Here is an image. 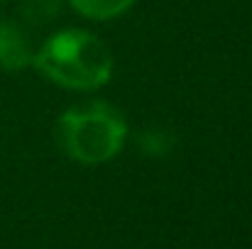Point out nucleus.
Instances as JSON below:
<instances>
[{"mask_svg":"<svg viewBox=\"0 0 252 249\" xmlns=\"http://www.w3.org/2000/svg\"><path fill=\"white\" fill-rule=\"evenodd\" d=\"M39 74L71 90H95L110 81L113 54L86 29H62L52 34L37 52L34 61Z\"/></svg>","mask_w":252,"mask_h":249,"instance_id":"nucleus-1","label":"nucleus"},{"mask_svg":"<svg viewBox=\"0 0 252 249\" xmlns=\"http://www.w3.org/2000/svg\"><path fill=\"white\" fill-rule=\"evenodd\" d=\"M62 149L81 164H103L118 157L127 139L123 112L103 100L69 108L57 122Z\"/></svg>","mask_w":252,"mask_h":249,"instance_id":"nucleus-2","label":"nucleus"},{"mask_svg":"<svg viewBox=\"0 0 252 249\" xmlns=\"http://www.w3.org/2000/svg\"><path fill=\"white\" fill-rule=\"evenodd\" d=\"M34 61V49L30 39L20 29V25L10 20H0V69L2 71H22Z\"/></svg>","mask_w":252,"mask_h":249,"instance_id":"nucleus-3","label":"nucleus"},{"mask_svg":"<svg viewBox=\"0 0 252 249\" xmlns=\"http://www.w3.org/2000/svg\"><path fill=\"white\" fill-rule=\"evenodd\" d=\"M69 2L79 15L91 20H113L135 5V0H69Z\"/></svg>","mask_w":252,"mask_h":249,"instance_id":"nucleus-4","label":"nucleus"},{"mask_svg":"<svg viewBox=\"0 0 252 249\" xmlns=\"http://www.w3.org/2000/svg\"><path fill=\"white\" fill-rule=\"evenodd\" d=\"M57 0H27L25 2V12L30 15V20H47L57 12Z\"/></svg>","mask_w":252,"mask_h":249,"instance_id":"nucleus-5","label":"nucleus"}]
</instances>
